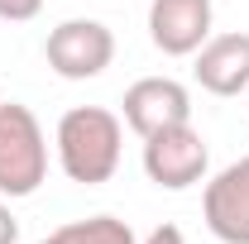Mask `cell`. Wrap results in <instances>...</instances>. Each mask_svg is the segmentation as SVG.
<instances>
[{
  "label": "cell",
  "instance_id": "2",
  "mask_svg": "<svg viewBox=\"0 0 249 244\" xmlns=\"http://www.w3.org/2000/svg\"><path fill=\"white\" fill-rule=\"evenodd\" d=\"M48 182V134L29 105L0 101V196L19 201Z\"/></svg>",
  "mask_w": 249,
  "mask_h": 244
},
{
  "label": "cell",
  "instance_id": "3",
  "mask_svg": "<svg viewBox=\"0 0 249 244\" xmlns=\"http://www.w3.org/2000/svg\"><path fill=\"white\" fill-rule=\"evenodd\" d=\"M43 58L62 82H91L115 62V34L101 19H62L48 29Z\"/></svg>",
  "mask_w": 249,
  "mask_h": 244
},
{
  "label": "cell",
  "instance_id": "6",
  "mask_svg": "<svg viewBox=\"0 0 249 244\" xmlns=\"http://www.w3.org/2000/svg\"><path fill=\"white\" fill-rule=\"evenodd\" d=\"M124 124L139 139H149L158 129H173V124H192V96L173 77H139L124 91Z\"/></svg>",
  "mask_w": 249,
  "mask_h": 244
},
{
  "label": "cell",
  "instance_id": "10",
  "mask_svg": "<svg viewBox=\"0 0 249 244\" xmlns=\"http://www.w3.org/2000/svg\"><path fill=\"white\" fill-rule=\"evenodd\" d=\"M43 10V0H0V19H10V24H24Z\"/></svg>",
  "mask_w": 249,
  "mask_h": 244
},
{
  "label": "cell",
  "instance_id": "5",
  "mask_svg": "<svg viewBox=\"0 0 249 244\" xmlns=\"http://www.w3.org/2000/svg\"><path fill=\"white\" fill-rule=\"evenodd\" d=\"M201 215L206 230L220 244H249V153L220 168L201 192Z\"/></svg>",
  "mask_w": 249,
  "mask_h": 244
},
{
  "label": "cell",
  "instance_id": "1",
  "mask_svg": "<svg viewBox=\"0 0 249 244\" xmlns=\"http://www.w3.org/2000/svg\"><path fill=\"white\" fill-rule=\"evenodd\" d=\"M58 149V168L67 173V182L77 187H101L115 177L124 149V120L106 105H72L58 120L53 134Z\"/></svg>",
  "mask_w": 249,
  "mask_h": 244
},
{
  "label": "cell",
  "instance_id": "9",
  "mask_svg": "<svg viewBox=\"0 0 249 244\" xmlns=\"http://www.w3.org/2000/svg\"><path fill=\"white\" fill-rule=\"evenodd\" d=\"M48 244H139L134 230L124 225L120 215H91V220H72V225H58Z\"/></svg>",
  "mask_w": 249,
  "mask_h": 244
},
{
  "label": "cell",
  "instance_id": "11",
  "mask_svg": "<svg viewBox=\"0 0 249 244\" xmlns=\"http://www.w3.org/2000/svg\"><path fill=\"white\" fill-rule=\"evenodd\" d=\"M15 240H19V220L10 211V201L0 196V244H15Z\"/></svg>",
  "mask_w": 249,
  "mask_h": 244
},
{
  "label": "cell",
  "instance_id": "13",
  "mask_svg": "<svg viewBox=\"0 0 249 244\" xmlns=\"http://www.w3.org/2000/svg\"><path fill=\"white\" fill-rule=\"evenodd\" d=\"M38 244H48V240H38Z\"/></svg>",
  "mask_w": 249,
  "mask_h": 244
},
{
  "label": "cell",
  "instance_id": "7",
  "mask_svg": "<svg viewBox=\"0 0 249 244\" xmlns=\"http://www.w3.org/2000/svg\"><path fill=\"white\" fill-rule=\"evenodd\" d=\"M211 0H154L149 5V38L168 58H192L211 38Z\"/></svg>",
  "mask_w": 249,
  "mask_h": 244
},
{
  "label": "cell",
  "instance_id": "8",
  "mask_svg": "<svg viewBox=\"0 0 249 244\" xmlns=\"http://www.w3.org/2000/svg\"><path fill=\"white\" fill-rule=\"evenodd\" d=\"M196 82L211 96H240L249 91V34H211L196 53Z\"/></svg>",
  "mask_w": 249,
  "mask_h": 244
},
{
  "label": "cell",
  "instance_id": "4",
  "mask_svg": "<svg viewBox=\"0 0 249 244\" xmlns=\"http://www.w3.org/2000/svg\"><path fill=\"white\" fill-rule=\"evenodd\" d=\"M206 168H211V153H206V139L192 124H173V129H158L144 139V173L163 192L196 187L206 177Z\"/></svg>",
  "mask_w": 249,
  "mask_h": 244
},
{
  "label": "cell",
  "instance_id": "12",
  "mask_svg": "<svg viewBox=\"0 0 249 244\" xmlns=\"http://www.w3.org/2000/svg\"><path fill=\"white\" fill-rule=\"evenodd\" d=\"M139 244H187V240L178 225H158V230H149V240H139Z\"/></svg>",
  "mask_w": 249,
  "mask_h": 244
},
{
  "label": "cell",
  "instance_id": "14",
  "mask_svg": "<svg viewBox=\"0 0 249 244\" xmlns=\"http://www.w3.org/2000/svg\"><path fill=\"white\" fill-rule=\"evenodd\" d=\"M0 101H5V96H0Z\"/></svg>",
  "mask_w": 249,
  "mask_h": 244
}]
</instances>
